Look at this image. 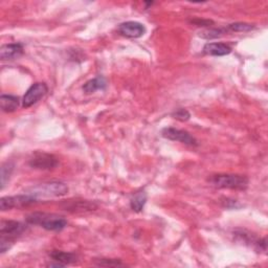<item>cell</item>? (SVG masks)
<instances>
[{
  "label": "cell",
  "mask_w": 268,
  "mask_h": 268,
  "mask_svg": "<svg viewBox=\"0 0 268 268\" xmlns=\"http://www.w3.org/2000/svg\"><path fill=\"white\" fill-rule=\"evenodd\" d=\"M26 222L34 225H39L46 230H52V232H58L65 228L67 225L66 219L56 215V214H50V213H41V212H35L32 214L27 215Z\"/></svg>",
  "instance_id": "cell-1"
},
{
  "label": "cell",
  "mask_w": 268,
  "mask_h": 268,
  "mask_svg": "<svg viewBox=\"0 0 268 268\" xmlns=\"http://www.w3.org/2000/svg\"><path fill=\"white\" fill-rule=\"evenodd\" d=\"M208 181L218 189H229L243 191L248 187L249 180L245 175L239 174H215L208 179Z\"/></svg>",
  "instance_id": "cell-2"
},
{
  "label": "cell",
  "mask_w": 268,
  "mask_h": 268,
  "mask_svg": "<svg viewBox=\"0 0 268 268\" xmlns=\"http://www.w3.org/2000/svg\"><path fill=\"white\" fill-rule=\"evenodd\" d=\"M68 192V187L61 181H51L37 184L25 190V194L31 195L37 199L50 198V197H60L64 196Z\"/></svg>",
  "instance_id": "cell-3"
},
{
  "label": "cell",
  "mask_w": 268,
  "mask_h": 268,
  "mask_svg": "<svg viewBox=\"0 0 268 268\" xmlns=\"http://www.w3.org/2000/svg\"><path fill=\"white\" fill-rule=\"evenodd\" d=\"M39 200L27 194H21L17 196H5L0 199V210L2 212L13 209H22L38 203Z\"/></svg>",
  "instance_id": "cell-4"
},
{
  "label": "cell",
  "mask_w": 268,
  "mask_h": 268,
  "mask_svg": "<svg viewBox=\"0 0 268 268\" xmlns=\"http://www.w3.org/2000/svg\"><path fill=\"white\" fill-rule=\"evenodd\" d=\"M59 161L54 155L44 153V152H36L30 160L29 164L33 169L37 170H46L50 171L54 169L58 165Z\"/></svg>",
  "instance_id": "cell-5"
},
{
  "label": "cell",
  "mask_w": 268,
  "mask_h": 268,
  "mask_svg": "<svg viewBox=\"0 0 268 268\" xmlns=\"http://www.w3.org/2000/svg\"><path fill=\"white\" fill-rule=\"evenodd\" d=\"M161 135L167 138V140L173 141V142H179L181 144H184L187 146L197 147L198 142L195 137H194L191 133L184 130H180V129H176L173 127H167L162 129Z\"/></svg>",
  "instance_id": "cell-6"
},
{
  "label": "cell",
  "mask_w": 268,
  "mask_h": 268,
  "mask_svg": "<svg viewBox=\"0 0 268 268\" xmlns=\"http://www.w3.org/2000/svg\"><path fill=\"white\" fill-rule=\"evenodd\" d=\"M49 87L45 83H35L29 89L26 90L25 95L22 99V107L23 108H30L31 106L35 105L36 103L44 98L48 94Z\"/></svg>",
  "instance_id": "cell-7"
},
{
  "label": "cell",
  "mask_w": 268,
  "mask_h": 268,
  "mask_svg": "<svg viewBox=\"0 0 268 268\" xmlns=\"http://www.w3.org/2000/svg\"><path fill=\"white\" fill-rule=\"evenodd\" d=\"M26 229V225L14 220H2L0 222V237H5L15 241Z\"/></svg>",
  "instance_id": "cell-8"
},
{
  "label": "cell",
  "mask_w": 268,
  "mask_h": 268,
  "mask_svg": "<svg viewBox=\"0 0 268 268\" xmlns=\"http://www.w3.org/2000/svg\"><path fill=\"white\" fill-rule=\"evenodd\" d=\"M117 31L127 38H141L146 33V27L143 23L137 21H127L123 22L117 26Z\"/></svg>",
  "instance_id": "cell-9"
},
{
  "label": "cell",
  "mask_w": 268,
  "mask_h": 268,
  "mask_svg": "<svg viewBox=\"0 0 268 268\" xmlns=\"http://www.w3.org/2000/svg\"><path fill=\"white\" fill-rule=\"evenodd\" d=\"M24 53L23 45L21 43L4 44L0 48V59L2 61L15 60L20 58Z\"/></svg>",
  "instance_id": "cell-10"
},
{
  "label": "cell",
  "mask_w": 268,
  "mask_h": 268,
  "mask_svg": "<svg viewBox=\"0 0 268 268\" xmlns=\"http://www.w3.org/2000/svg\"><path fill=\"white\" fill-rule=\"evenodd\" d=\"M203 53L213 57H223L232 53V48L226 43H207L203 48Z\"/></svg>",
  "instance_id": "cell-11"
},
{
  "label": "cell",
  "mask_w": 268,
  "mask_h": 268,
  "mask_svg": "<svg viewBox=\"0 0 268 268\" xmlns=\"http://www.w3.org/2000/svg\"><path fill=\"white\" fill-rule=\"evenodd\" d=\"M20 105V100L16 96L1 95L0 97V107L3 112L11 113L16 111Z\"/></svg>",
  "instance_id": "cell-12"
},
{
  "label": "cell",
  "mask_w": 268,
  "mask_h": 268,
  "mask_svg": "<svg viewBox=\"0 0 268 268\" xmlns=\"http://www.w3.org/2000/svg\"><path fill=\"white\" fill-rule=\"evenodd\" d=\"M50 257L53 259V261L61 263L64 266L72 264L77 261L76 254L62 252V251H53L50 253Z\"/></svg>",
  "instance_id": "cell-13"
},
{
  "label": "cell",
  "mask_w": 268,
  "mask_h": 268,
  "mask_svg": "<svg viewBox=\"0 0 268 268\" xmlns=\"http://www.w3.org/2000/svg\"><path fill=\"white\" fill-rule=\"evenodd\" d=\"M107 86V81L103 77H97L92 80L87 81L84 85H83V91L85 92L86 95L94 94L97 90H103Z\"/></svg>",
  "instance_id": "cell-14"
},
{
  "label": "cell",
  "mask_w": 268,
  "mask_h": 268,
  "mask_svg": "<svg viewBox=\"0 0 268 268\" xmlns=\"http://www.w3.org/2000/svg\"><path fill=\"white\" fill-rule=\"evenodd\" d=\"M65 207H64V209H65L66 211H85V210H88V211H94L95 209H97V205H95V203L92 202H89V201H66L65 202Z\"/></svg>",
  "instance_id": "cell-15"
},
{
  "label": "cell",
  "mask_w": 268,
  "mask_h": 268,
  "mask_svg": "<svg viewBox=\"0 0 268 268\" xmlns=\"http://www.w3.org/2000/svg\"><path fill=\"white\" fill-rule=\"evenodd\" d=\"M147 199H148V196H147V193L146 192L141 191V192L136 193L135 195H133V197L130 199V208L135 213L142 212L143 209L146 206Z\"/></svg>",
  "instance_id": "cell-16"
},
{
  "label": "cell",
  "mask_w": 268,
  "mask_h": 268,
  "mask_svg": "<svg viewBox=\"0 0 268 268\" xmlns=\"http://www.w3.org/2000/svg\"><path fill=\"white\" fill-rule=\"evenodd\" d=\"M228 31L226 29V26H222V27H212V29H208L199 33V37L203 39L207 40H211V39H216L219 38V37L223 36L225 34H227Z\"/></svg>",
  "instance_id": "cell-17"
},
{
  "label": "cell",
  "mask_w": 268,
  "mask_h": 268,
  "mask_svg": "<svg viewBox=\"0 0 268 268\" xmlns=\"http://www.w3.org/2000/svg\"><path fill=\"white\" fill-rule=\"evenodd\" d=\"M14 171V163L11 161H6L1 165V190H3L11 178V175Z\"/></svg>",
  "instance_id": "cell-18"
},
{
  "label": "cell",
  "mask_w": 268,
  "mask_h": 268,
  "mask_svg": "<svg viewBox=\"0 0 268 268\" xmlns=\"http://www.w3.org/2000/svg\"><path fill=\"white\" fill-rule=\"evenodd\" d=\"M255 25L251 24V23H246V22H236V23H232L228 24L226 26V29L229 32L232 33H246L254 30Z\"/></svg>",
  "instance_id": "cell-19"
},
{
  "label": "cell",
  "mask_w": 268,
  "mask_h": 268,
  "mask_svg": "<svg viewBox=\"0 0 268 268\" xmlns=\"http://www.w3.org/2000/svg\"><path fill=\"white\" fill-rule=\"evenodd\" d=\"M95 264L97 266L103 267H118L125 265L121 260H118V259H104V258L95 260Z\"/></svg>",
  "instance_id": "cell-20"
},
{
  "label": "cell",
  "mask_w": 268,
  "mask_h": 268,
  "mask_svg": "<svg viewBox=\"0 0 268 268\" xmlns=\"http://www.w3.org/2000/svg\"><path fill=\"white\" fill-rule=\"evenodd\" d=\"M172 116H173V118L177 119V121L187 122V121H189V119H190L191 114H190V112L188 111L187 109L180 108V109L175 110V111L172 113Z\"/></svg>",
  "instance_id": "cell-21"
},
{
  "label": "cell",
  "mask_w": 268,
  "mask_h": 268,
  "mask_svg": "<svg viewBox=\"0 0 268 268\" xmlns=\"http://www.w3.org/2000/svg\"><path fill=\"white\" fill-rule=\"evenodd\" d=\"M15 241L13 240L5 238V237H0V254L6 253L8 249H11Z\"/></svg>",
  "instance_id": "cell-22"
},
{
  "label": "cell",
  "mask_w": 268,
  "mask_h": 268,
  "mask_svg": "<svg viewBox=\"0 0 268 268\" xmlns=\"http://www.w3.org/2000/svg\"><path fill=\"white\" fill-rule=\"evenodd\" d=\"M190 22L197 26H207V27L211 26L212 24H214V21L209 20V19H200V18H195V19H192Z\"/></svg>",
  "instance_id": "cell-23"
}]
</instances>
